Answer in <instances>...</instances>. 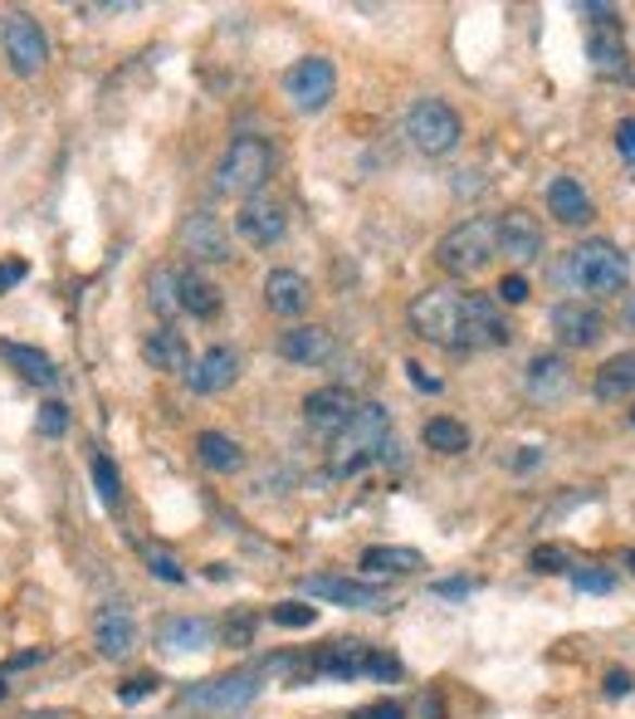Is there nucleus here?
Here are the masks:
<instances>
[{
    "label": "nucleus",
    "mask_w": 635,
    "mask_h": 719,
    "mask_svg": "<svg viewBox=\"0 0 635 719\" xmlns=\"http://www.w3.org/2000/svg\"><path fill=\"white\" fill-rule=\"evenodd\" d=\"M391 441V412L381 402H357V412L347 416L338 436H332V451H328V465L338 480H352L361 475L371 461H381Z\"/></svg>",
    "instance_id": "1"
},
{
    "label": "nucleus",
    "mask_w": 635,
    "mask_h": 719,
    "mask_svg": "<svg viewBox=\"0 0 635 719\" xmlns=\"http://www.w3.org/2000/svg\"><path fill=\"white\" fill-rule=\"evenodd\" d=\"M498 255V220L488 216H469L455 230H445L435 245V265L455 279H469Z\"/></svg>",
    "instance_id": "2"
},
{
    "label": "nucleus",
    "mask_w": 635,
    "mask_h": 719,
    "mask_svg": "<svg viewBox=\"0 0 635 719\" xmlns=\"http://www.w3.org/2000/svg\"><path fill=\"white\" fill-rule=\"evenodd\" d=\"M269 177H274V148L264 138H234L225 148L220 167H215V187L225 197H244V201L259 197Z\"/></svg>",
    "instance_id": "3"
},
{
    "label": "nucleus",
    "mask_w": 635,
    "mask_h": 719,
    "mask_svg": "<svg viewBox=\"0 0 635 719\" xmlns=\"http://www.w3.org/2000/svg\"><path fill=\"white\" fill-rule=\"evenodd\" d=\"M459 304H465V294H459V289H445V285L420 289V294L410 299V308H406L410 333L455 353V348H459Z\"/></svg>",
    "instance_id": "4"
},
{
    "label": "nucleus",
    "mask_w": 635,
    "mask_h": 719,
    "mask_svg": "<svg viewBox=\"0 0 635 719\" xmlns=\"http://www.w3.org/2000/svg\"><path fill=\"white\" fill-rule=\"evenodd\" d=\"M567 285H576L582 294H621L625 289V255L611 245V240H586L567 255Z\"/></svg>",
    "instance_id": "5"
},
{
    "label": "nucleus",
    "mask_w": 635,
    "mask_h": 719,
    "mask_svg": "<svg viewBox=\"0 0 635 719\" xmlns=\"http://www.w3.org/2000/svg\"><path fill=\"white\" fill-rule=\"evenodd\" d=\"M406 138H410V148L426 152V157H445V152L459 148L465 123H459V113L449 109L445 99H416L406 113Z\"/></svg>",
    "instance_id": "6"
},
{
    "label": "nucleus",
    "mask_w": 635,
    "mask_h": 719,
    "mask_svg": "<svg viewBox=\"0 0 635 719\" xmlns=\"http://www.w3.org/2000/svg\"><path fill=\"white\" fill-rule=\"evenodd\" d=\"M332 93H338V70L322 54H303L283 74V99L293 103V113H322L332 103Z\"/></svg>",
    "instance_id": "7"
},
{
    "label": "nucleus",
    "mask_w": 635,
    "mask_h": 719,
    "mask_svg": "<svg viewBox=\"0 0 635 719\" xmlns=\"http://www.w3.org/2000/svg\"><path fill=\"white\" fill-rule=\"evenodd\" d=\"M513 338L504 318V304L488 294H465L459 304V348L455 353H484V348H504Z\"/></svg>",
    "instance_id": "8"
},
{
    "label": "nucleus",
    "mask_w": 635,
    "mask_h": 719,
    "mask_svg": "<svg viewBox=\"0 0 635 719\" xmlns=\"http://www.w3.org/2000/svg\"><path fill=\"white\" fill-rule=\"evenodd\" d=\"M0 45H5V60L20 79H29V74H39L49 64V35L39 30V21L25 11L0 15Z\"/></svg>",
    "instance_id": "9"
},
{
    "label": "nucleus",
    "mask_w": 635,
    "mask_h": 719,
    "mask_svg": "<svg viewBox=\"0 0 635 719\" xmlns=\"http://www.w3.org/2000/svg\"><path fill=\"white\" fill-rule=\"evenodd\" d=\"M254 695H259V676H254V670H230V676H215V680L191 685L181 695V705L201 709V715H234V709H244Z\"/></svg>",
    "instance_id": "10"
},
{
    "label": "nucleus",
    "mask_w": 635,
    "mask_h": 719,
    "mask_svg": "<svg viewBox=\"0 0 635 719\" xmlns=\"http://www.w3.org/2000/svg\"><path fill=\"white\" fill-rule=\"evenodd\" d=\"M176 245H181V255H191L195 265H230L234 260L230 230H225L220 216H211V211H191V216L176 226Z\"/></svg>",
    "instance_id": "11"
},
{
    "label": "nucleus",
    "mask_w": 635,
    "mask_h": 719,
    "mask_svg": "<svg viewBox=\"0 0 635 719\" xmlns=\"http://www.w3.org/2000/svg\"><path fill=\"white\" fill-rule=\"evenodd\" d=\"M234 230H240L244 245L274 250L283 240V230H289V216H283V206L274 197H250L240 211H234Z\"/></svg>",
    "instance_id": "12"
},
{
    "label": "nucleus",
    "mask_w": 635,
    "mask_h": 719,
    "mask_svg": "<svg viewBox=\"0 0 635 719\" xmlns=\"http://www.w3.org/2000/svg\"><path fill=\"white\" fill-rule=\"evenodd\" d=\"M553 333L567 348H592V343H601L606 318L586 299H562V304H553Z\"/></svg>",
    "instance_id": "13"
},
{
    "label": "nucleus",
    "mask_w": 635,
    "mask_h": 719,
    "mask_svg": "<svg viewBox=\"0 0 635 719\" xmlns=\"http://www.w3.org/2000/svg\"><path fill=\"white\" fill-rule=\"evenodd\" d=\"M498 250H504L508 260H518V265H533V260L543 255V220L523 206L504 211V216H498Z\"/></svg>",
    "instance_id": "14"
},
{
    "label": "nucleus",
    "mask_w": 635,
    "mask_h": 719,
    "mask_svg": "<svg viewBox=\"0 0 635 719\" xmlns=\"http://www.w3.org/2000/svg\"><path fill=\"white\" fill-rule=\"evenodd\" d=\"M303 592L318 602H338V607H352V611H381L386 607V592L371 588V582H357V578H303Z\"/></svg>",
    "instance_id": "15"
},
{
    "label": "nucleus",
    "mask_w": 635,
    "mask_h": 719,
    "mask_svg": "<svg viewBox=\"0 0 635 719\" xmlns=\"http://www.w3.org/2000/svg\"><path fill=\"white\" fill-rule=\"evenodd\" d=\"M234 377H240V353H234V348H225V343L205 348V353L195 357V367H186V387H191L195 396L225 392Z\"/></svg>",
    "instance_id": "16"
},
{
    "label": "nucleus",
    "mask_w": 635,
    "mask_h": 719,
    "mask_svg": "<svg viewBox=\"0 0 635 719\" xmlns=\"http://www.w3.org/2000/svg\"><path fill=\"white\" fill-rule=\"evenodd\" d=\"M93 646L103 651L107 660L132 656V646H137V621H132V611L117 607V602L98 607V611H93Z\"/></svg>",
    "instance_id": "17"
},
{
    "label": "nucleus",
    "mask_w": 635,
    "mask_h": 719,
    "mask_svg": "<svg viewBox=\"0 0 635 719\" xmlns=\"http://www.w3.org/2000/svg\"><path fill=\"white\" fill-rule=\"evenodd\" d=\"M352 412H357V396L347 387H318V392L303 396V421L322 436H338Z\"/></svg>",
    "instance_id": "18"
},
{
    "label": "nucleus",
    "mask_w": 635,
    "mask_h": 719,
    "mask_svg": "<svg viewBox=\"0 0 635 719\" xmlns=\"http://www.w3.org/2000/svg\"><path fill=\"white\" fill-rule=\"evenodd\" d=\"M523 392L533 396V402H562L567 392H572V367H567V357L557 353H537L533 363H528L523 373Z\"/></svg>",
    "instance_id": "19"
},
{
    "label": "nucleus",
    "mask_w": 635,
    "mask_h": 719,
    "mask_svg": "<svg viewBox=\"0 0 635 719\" xmlns=\"http://www.w3.org/2000/svg\"><path fill=\"white\" fill-rule=\"evenodd\" d=\"M279 353L289 357V363H299V367H328L332 357H338V338L328 333V328H318V324H303V328H289V333L279 338Z\"/></svg>",
    "instance_id": "20"
},
{
    "label": "nucleus",
    "mask_w": 635,
    "mask_h": 719,
    "mask_svg": "<svg viewBox=\"0 0 635 719\" xmlns=\"http://www.w3.org/2000/svg\"><path fill=\"white\" fill-rule=\"evenodd\" d=\"M264 304H269L279 318H299L303 308L313 304V289L299 269H269V275H264Z\"/></svg>",
    "instance_id": "21"
},
{
    "label": "nucleus",
    "mask_w": 635,
    "mask_h": 719,
    "mask_svg": "<svg viewBox=\"0 0 635 719\" xmlns=\"http://www.w3.org/2000/svg\"><path fill=\"white\" fill-rule=\"evenodd\" d=\"M142 363L156 367V373H186L191 367V348H186V338L172 324H162L142 338Z\"/></svg>",
    "instance_id": "22"
},
{
    "label": "nucleus",
    "mask_w": 635,
    "mask_h": 719,
    "mask_svg": "<svg viewBox=\"0 0 635 719\" xmlns=\"http://www.w3.org/2000/svg\"><path fill=\"white\" fill-rule=\"evenodd\" d=\"M547 211H553L562 226H586V220H592V197H586V187L576 177H557L553 187H547Z\"/></svg>",
    "instance_id": "23"
},
{
    "label": "nucleus",
    "mask_w": 635,
    "mask_h": 719,
    "mask_svg": "<svg viewBox=\"0 0 635 719\" xmlns=\"http://www.w3.org/2000/svg\"><path fill=\"white\" fill-rule=\"evenodd\" d=\"M156 641H162L166 651H205L215 641V627L205 617H166L162 627H156Z\"/></svg>",
    "instance_id": "24"
},
{
    "label": "nucleus",
    "mask_w": 635,
    "mask_h": 719,
    "mask_svg": "<svg viewBox=\"0 0 635 719\" xmlns=\"http://www.w3.org/2000/svg\"><path fill=\"white\" fill-rule=\"evenodd\" d=\"M586 54L601 74H615L625 64V35L615 21H592V35H586Z\"/></svg>",
    "instance_id": "25"
},
{
    "label": "nucleus",
    "mask_w": 635,
    "mask_h": 719,
    "mask_svg": "<svg viewBox=\"0 0 635 719\" xmlns=\"http://www.w3.org/2000/svg\"><path fill=\"white\" fill-rule=\"evenodd\" d=\"M361 568L381 572V578H410V572L426 568V558L416 548H401V543H377V548L361 553Z\"/></svg>",
    "instance_id": "26"
},
{
    "label": "nucleus",
    "mask_w": 635,
    "mask_h": 719,
    "mask_svg": "<svg viewBox=\"0 0 635 719\" xmlns=\"http://www.w3.org/2000/svg\"><path fill=\"white\" fill-rule=\"evenodd\" d=\"M195 455H201V465H205V470H215V475H234L244 465L240 441H230L225 431H201V436H195Z\"/></svg>",
    "instance_id": "27"
},
{
    "label": "nucleus",
    "mask_w": 635,
    "mask_h": 719,
    "mask_svg": "<svg viewBox=\"0 0 635 719\" xmlns=\"http://www.w3.org/2000/svg\"><path fill=\"white\" fill-rule=\"evenodd\" d=\"M0 357H5V363L15 367L25 382H35V387H54V382H59V373H54V363H49V353H39V348L0 343Z\"/></svg>",
    "instance_id": "28"
},
{
    "label": "nucleus",
    "mask_w": 635,
    "mask_h": 719,
    "mask_svg": "<svg viewBox=\"0 0 635 719\" xmlns=\"http://www.w3.org/2000/svg\"><path fill=\"white\" fill-rule=\"evenodd\" d=\"M592 387L601 402H625V396L635 392V353H621V357H611V363H601V373H596Z\"/></svg>",
    "instance_id": "29"
},
{
    "label": "nucleus",
    "mask_w": 635,
    "mask_h": 719,
    "mask_svg": "<svg viewBox=\"0 0 635 719\" xmlns=\"http://www.w3.org/2000/svg\"><path fill=\"white\" fill-rule=\"evenodd\" d=\"M420 441L440 455H459V451H469V426L455 421V416H430V421L420 426Z\"/></svg>",
    "instance_id": "30"
},
{
    "label": "nucleus",
    "mask_w": 635,
    "mask_h": 719,
    "mask_svg": "<svg viewBox=\"0 0 635 719\" xmlns=\"http://www.w3.org/2000/svg\"><path fill=\"white\" fill-rule=\"evenodd\" d=\"M367 656H371V646H361V641H338V646H332L328 656L318 660V670H322V676L352 680V676H361V670H367Z\"/></svg>",
    "instance_id": "31"
},
{
    "label": "nucleus",
    "mask_w": 635,
    "mask_h": 719,
    "mask_svg": "<svg viewBox=\"0 0 635 719\" xmlns=\"http://www.w3.org/2000/svg\"><path fill=\"white\" fill-rule=\"evenodd\" d=\"M181 314H195V318H215L220 314V289L211 285V279H201L191 269V275H181Z\"/></svg>",
    "instance_id": "32"
},
{
    "label": "nucleus",
    "mask_w": 635,
    "mask_h": 719,
    "mask_svg": "<svg viewBox=\"0 0 635 719\" xmlns=\"http://www.w3.org/2000/svg\"><path fill=\"white\" fill-rule=\"evenodd\" d=\"M147 299H152V308L162 318H176L181 314V275L176 269H152V279H147Z\"/></svg>",
    "instance_id": "33"
},
{
    "label": "nucleus",
    "mask_w": 635,
    "mask_h": 719,
    "mask_svg": "<svg viewBox=\"0 0 635 719\" xmlns=\"http://www.w3.org/2000/svg\"><path fill=\"white\" fill-rule=\"evenodd\" d=\"M93 490H98V500H103V509H117L123 504V475H117V465L107 461V455H93Z\"/></svg>",
    "instance_id": "34"
},
{
    "label": "nucleus",
    "mask_w": 635,
    "mask_h": 719,
    "mask_svg": "<svg viewBox=\"0 0 635 719\" xmlns=\"http://www.w3.org/2000/svg\"><path fill=\"white\" fill-rule=\"evenodd\" d=\"M318 621V607H308V602H279L274 607V627H289V631H303Z\"/></svg>",
    "instance_id": "35"
},
{
    "label": "nucleus",
    "mask_w": 635,
    "mask_h": 719,
    "mask_svg": "<svg viewBox=\"0 0 635 719\" xmlns=\"http://www.w3.org/2000/svg\"><path fill=\"white\" fill-rule=\"evenodd\" d=\"M35 431L49 436V441H54V436H64L68 431V406L64 402H45V406H39V416H35Z\"/></svg>",
    "instance_id": "36"
},
{
    "label": "nucleus",
    "mask_w": 635,
    "mask_h": 719,
    "mask_svg": "<svg viewBox=\"0 0 635 719\" xmlns=\"http://www.w3.org/2000/svg\"><path fill=\"white\" fill-rule=\"evenodd\" d=\"M567 578H572V588H576V592H596V597L615 588V578H611L606 568H572Z\"/></svg>",
    "instance_id": "37"
},
{
    "label": "nucleus",
    "mask_w": 635,
    "mask_h": 719,
    "mask_svg": "<svg viewBox=\"0 0 635 719\" xmlns=\"http://www.w3.org/2000/svg\"><path fill=\"white\" fill-rule=\"evenodd\" d=\"M147 572L162 578V582H186V568L172 558V553H162V548H147Z\"/></svg>",
    "instance_id": "38"
},
{
    "label": "nucleus",
    "mask_w": 635,
    "mask_h": 719,
    "mask_svg": "<svg viewBox=\"0 0 635 719\" xmlns=\"http://www.w3.org/2000/svg\"><path fill=\"white\" fill-rule=\"evenodd\" d=\"M498 304H523V299H528V279L523 275H504V279H498Z\"/></svg>",
    "instance_id": "39"
},
{
    "label": "nucleus",
    "mask_w": 635,
    "mask_h": 719,
    "mask_svg": "<svg viewBox=\"0 0 635 719\" xmlns=\"http://www.w3.org/2000/svg\"><path fill=\"white\" fill-rule=\"evenodd\" d=\"M367 676L396 680V676H401V660H396V656H386V651H371V656H367Z\"/></svg>",
    "instance_id": "40"
},
{
    "label": "nucleus",
    "mask_w": 635,
    "mask_h": 719,
    "mask_svg": "<svg viewBox=\"0 0 635 719\" xmlns=\"http://www.w3.org/2000/svg\"><path fill=\"white\" fill-rule=\"evenodd\" d=\"M533 568L537 572H572V568H567V553L562 548H537L533 553Z\"/></svg>",
    "instance_id": "41"
},
{
    "label": "nucleus",
    "mask_w": 635,
    "mask_h": 719,
    "mask_svg": "<svg viewBox=\"0 0 635 719\" xmlns=\"http://www.w3.org/2000/svg\"><path fill=\"white\" fill-rule=\"evenodd\" d=\"M406 373H410V387H416V392H430V396H435L440 387H445V382H440V377H430L420 363H406Z\"/></svg>",
    "instance_id": "42"
},
{
    "label": "nucleus",
    "mask_w": 635,
    "mask_h": 719,
    "mask_svg": "<svg viewBox=\"0 0 635 719\" xmlns=\"http://www.w3.org/2000/svg\"><path fill=\"white\" fill-rule=\"evenodd\" d=\"M352 719H406V709L401 705H391V699H381V705H367V709H357Z\"/></svg>",
    "instance_id": "43"
},
{
    "label": "nucleus",
    "mask_w": 635,
    "mask_h": 719,
    "mask_svg": "<svg viewBox=\"0 0 635 719\" xmlns=\"http://www.w3.org/2000/svg\"><path fill=\"white\" fill-rule=\"evenodd\" d=\"M156 690V680H147V676H137V680H127L123 690H117V699H123V705H132V699H142V695H152Z\"/></svg>",
    "instance_id": "44"
},
{
    "label": "nucleus",
    "mask_w": 635,
    "mask_h": 719,
    "mask_svg": "<svg viewBox=\"0 0 635 719\" xmlns=\"http://www.w3.org/2000/svg\"><path fill=\"white\" fill-rule=\"evenodd\" d=\"M615 148H621L625 162H635V118H625L621 128H615Z\"/></svg>",
    "instance_id": "45"
},
{
    "label": "nucleus",
    "mask_w": 635,
    "mask_h": 719,
    "mask_svg": "<svg viewBox=\"0 0 635 719\" xmlns=\"http://www.w3.org/2000/svg\"><path fill=\"white\" fill-rule=\"evenodd\" d=\"M631 690H635V680L625 676V670H611V676H606V695H611V699L631 695Z\"/></svg>",
    "instance_id": "46"
},
{
    "label": "nucleus",
    "mask_w": 635,
    "mask_h": 719,
    "mask_svg": "<svg viewBox=\"0 0 635 719\" xmlns=\"http://www.w3.org/2000/svg\"><path fill=\"white\" fill-rule=\"evenodd\" d=\"M20 279H25V265H20V260H10V265H0V294H5V289H15Z\"/></svg>",
    "instance_id": "47"
},
{
    "label": "nucleus",
    "mask_w": 635,
    "mask_h": 719,
    "mask_svg": "<svg viewBox=\"0 0 635 719\" xmlns=\"http://www.w3.org/2000/svg\"><path fill=\"white\" fill-rule=\"evenodd\" d=\"M39 660H45V651H39V646L35 651H20V656L5 660V670H25V666H39Z\"/></svg>",
    "instance_id": "48"
},
{
    "label": "nucleus",
    "mask_w": 635,
    "mask_h": 719,
    "mask_svg": "<svg viewBox=\"0 0 635 719\" xmlns=\"http://www.w3.org/2000/svg\"><path fill=\"white\" fill-rule=\"evenodd\" d=\"M435 592H440V597H465L469 582H435Z\"/></svg>",
    "instance_id": "49"
},
{
    "label": "nucleus",
    "mask_w": 635,
    "mask_h": 719,
    "mask_svg": "<svg viewBox=\"0 0 635 719\" xmlns=\"http://www.w3.org/2000/svg\"><path fill=\"white\" fill-rule=\"evenodd\" d=\"M625 324L635 328V294H625Z\"/></svg>",
    "instance_id": "50"
},
{
    "label": "nucleus",
    "mask_w": 635,
    "mask_h": 719,
    "mask_svg": "<svg viewBox=\"0 0 635 719\" xmlns=\"http://www.w3.org/2000/svg\"><path fill=\"white\" fill-rule=\"evenodd\" d=\"M10 695V685H5V680H0V699H5Z\"/></svg>",
    "instance_id": "51"
},
{
    "label": "nucleus",
    "mask_w": 635,
    "mask_h": 719,
    "mask_svg": "<svg viewBox=\"0 0 635 719\" xmlns=\"http://www.w3.org/2000/svg\"><path fill=\"white\" fill-rule=\"evenodd\" d=\"M631 426H635V412H631Z\"/></svg>",
    "instance_id": "52"
}]
</instances>
